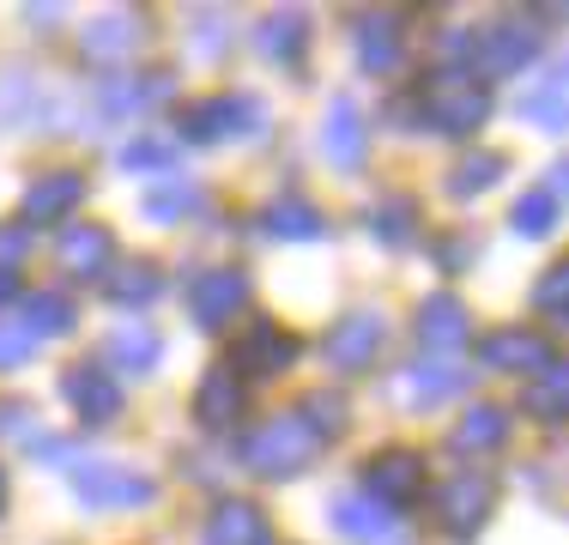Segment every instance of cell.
Wrapping results in <instances>:
<instances>
[{"instance_id":"cell-38","label":"cell","mask_w":569,"mask_h":545,"mask_svg":"<svg viewBox=\"0 0 569 545\" xmlns=\"http://www.w3.org/2000/svg\"><path fill=\"white\" fill-rule=\"evenodd\" d=\"M207 207V195H200L194 182H176V188H164V195H146V218L152 225H182L188 212H200Z\"/></svg>"},{"instance_id":"cell-33","label":"cell","mask_w":569,"mask_h":545,"mask_svg":"<svg viewBox=\"0 0 569 545\" xmlns=\"http://www.w3.org/2000/svg\"><path fill=\"white\" fill-rule=\"evenodd\" d=\"M73 327V304H67L61 291H37V297H24V334L31 339H56Z\"/></svg>"},{"instance_id":"cell-36","label":"cell","mask_w":569,"mask_h":545,"mask_svg":"<svg viewBox=\"0 0 569 545\" xmlns=\"http://www.w3.org/2000/svg\"><path fill=\"white\" fill-rule=\"evenodd\" d=\"M297 418H303V430L316 436H340L346 430V394H328V388H309L303 406H297Z\"/></svg>"},{"instance_id":"cell-43","label":"cell","mask_w":569,"mask_h":545,"mask_svg":"<svg viewBox=\"0 0 569 545\" xmlns=\"http://www.w3.org/2000/svg\"><path fill=\"white\" fill-rule=\"evenodd\" d=\"M19 249H24V230H0V267H12Z\"/></svg>"},{"instance_id":"cell-30","label":"cell","mask_w":569,"mask_h":545,"mask_svg":"<svg viewBox=\"0 0 569 545\" xmlns=\"http://www.w3.org/2000/svg\"><path fill=\"white\" fill-rule=\"evenodd\" d=\"M176 158H182V140H176V133H133V140L121 146V170H133V176L170 170Z\"/></svg>"},{"instance_id":"cell-10","label":"cell","mask_w":569,"mask_h":545,"mask_svg":"<svg viewBox=\"0 0 569 545\" xmlns=\"http://www.w3.org/2000/svg\"><path fill=\"white\" fill-rule=\"evenodd\" d=\"M140 43H146V19L133 7H110V12H98V19L79 31V54H86V61H98V67L128 61Z\"/></svg>"},{"instance_id":"cell-25","label":"cell","mask_w":569,"mask_h":545,"mask_svg":"<svg viewBox=\"0 0 569 545\" xmlns=\"http://www.w3.org/2000/svg\"><path fill=\"white\" fill-rule=\"evenodd\" d=\"M521 413L539 418V425H563L569 413V370L563 364H551V370H539L533 382L521 388Z\"/></svg>"},{"instance_id":"cell-34","label":"cell","mask_w":569,"mask_h":545,"mask_svg":"<svg viewBox=\"0 0 569 545\" xmlns=\"http://www.w3.org/2000/svg\"><path fill=\"white\" fill-rule=\"evenodd\" d=\"M503 170H509V158H503V152H472V158H460L455 170H449V195H455V200L485 195V188H491Z\"/></svg>"},{"instance_id":"cell-16","label":"cell","mask_w":569,"mask_h":545,"mask_svg":"<svg viewBox=\"0 0 569 545\" xmlns=\"http://www.w3.org/2000/svg\"><path fill=\"white\" fill-rule=\"evenodd\" d=\"M418 339H425V351H460L472 339V309L455 291L425 297L418 304Z\"/></svg>"},{"instance_id":"cell-31","label":"cell","mask_w":569,"mask_h":545,"mask_svg":"<svg viewBox=\"0 0 569 545\" xmlns=\"http://www.w3.org/2000/svg\"><path fill=\"white\" fill-rule=\"evenodd\" d=\"M103 291H110L121 309H140V304H152V297L164 291V279H158L152 261H128V267H116L110 279H103Z\"/></svg>"},{"instance_id":"cell-1","label":"cell","mask_w":569,"mask_h":545,"mask_svg":"<svg viewBox=\"0 0 569 545\" xmlns=\"http://www.w3.org/2000/svg\"><path fill=\"white\" fill-rule=\"evenodd\" d=\"M418 109H425V121L437 133H472L491 116V91H485L467 67H437V73L418 86Z\"/></svg>"},{"instance_id":"cell-13","label":"cell","mask_w":569,"mask_h":545,"mask_svg":"<svg viewBox=\"0 0 569 545\" xmlns=\"http://www.w3.org/2000/svg\"><path fill=\"white\" fill-rule=\"evenodd\" d=\"M479 358H485V370H509V376H527V382L558 364L551 358V339L539 334V327H503V334H491L479 346Z\"/></svg>"},{"instance_id":"cell-2","label":"cell","mask_w":569,"mask_h":545,"mask_svg":"<svg viewBox=\"0 0 569 545\" xmlns=\"http://www.w3.org/2000/svg\"><path fill=\"white\" fill-rule=\"evenodd\" d=\"M316 436L303 430V418L297 413H279L267 418L261 430H249V443H242V460H249V473H261V479H297V473L316 460Z\"/></svg>"},{"instance_id":"cell-32","label":"cell","mask_w":569,"mask_h":545,"mask_svg":"<svg viewBox=\"0 0 569 545\" xmlns=\"http://www.w3.org/2000/svg\"><path fill=\"white\" fill-rule=\"evenodd\" d=\"M358 61L370 67V73H395L400 67V31H395V19H370L358 31Z\"/></svg>"},{"instance_id":"cell-44","label":"cell","mask_w":569,"mask_h":545,"mask_svg":"<svg viewBox=\"0 0 569 545\" xmlns=\"http://www.w3.org/2000/svg\"><path fill=\"white\" fill-rule=\"evenodd\" d=\"M12 297H19V272L0 267V304H12Z\"/></svg>"},{"instance_id":"cell-35","label":"cell","mask_w":569,"mask_h":545,"mask_svg":"<svg viewBox=\"0 0 569 545\" xmlns=\"http://www.w3.org/2000/svg\"><path fill=\"white\" fill-rule=\"evenodd\" d=\"M551 225H558V195H546V188H527L521 200H515V212H509V230L515 237H551Z\"/></svg>"},{"instance_id":"cell-37","label":"cell","mask_w":569,"mask_h":545,"mask_svg":"<svg viewBox=\"0 0 569 545\" xmlns=\"http://www.w3.org/2000/svg\"><path fill=\"white\" fill-rule=\"evenodd\" d=\"M37 116V79L31 73H0V128H24Z\"/></svg>"},{"instance_id":"cell-20","label":"cell","mask_w":569,"mask_h":545,"mask_svg":"<svg viewBox=\"0 0 569 545\" xmlns=\"http://www.w3.org/2000/svg\"><path fill=\"white\" fill-rule=\"evenodd\" d=\"M207 545H267V515L249 497H224L207 515Z\"/></svg>"},{"instance_id":"cell-46","label":"cell","mask_w":569,"mask_h":545,"mask_svg":"<svg viewBox=\"0 0 569 545\" xmlns=\"http://www.w3.org/2000/svg\"><path fill=\"white\" fill-rule=\"evenodd\" d=\"M0 509H7V467H0Z\"/></svg>"},{"instance_id":"cell-29","label":"cell","mask_w":569,"mask_h":545,"mask_svg":"<svg viewBox=\"0 0 569 545\" xmlns=\"http://www.w3.org/2000/svg\"><path fill=\"white\" fill-rule=\"evenodd\" d=\"M521 116L527 121H539L546 133H563V121H569V73L558 67V73H546L533 91L521 98Z\"/></svg>"},{"instance_id":"cell-28","label":"cell","mask_w":569,"mask_h":545,"mask_svg":"<svg viewBox=\"0 0 569 545\" xmlns=\"http://www.w3.org/2000/svg\"><path fill=\"white\" fill-rule=\"evenodd\" d=\"M267 230H273L279 242H321V237H328V218L309 207V200L284 195V200L267 207Z\"/></svg>"},{"instance_id":"cell-6","label":"cell","mask_w":569,"mask_h":545,"mask_svg":"<svg viewBox=\"0 0 569 545\" xmlns=\"http://www.w3.org/2000/svg\"><path fill=\"white\" fill-rule=\"evenodd\" d=\"M242 309H249V272L242 267H207L188 279V316L207 334L230 327V316H242Z\"/></svg>"},{"instance_id":"cell-23","label":"cell","mask_w":569,"mask_h":545,"mask_svg":"<svg viewBox=\"0 0 569 545\" xmlns=\"http://www.w3.org/2000/svg\"><path fill=\"white\" fill-rule=\"evenodd\" d=\"M303 43H309V24H303V12H267L261 19V31H254V49L267 54V61H279V67H291L297 54H303Z\"/></svg>"},{"instance_id":"cell-11","label":"cell","mask_w":569,"mask_h":545,"mask_svg":"<svg viewBox=\"0 0 569 545\" xmlns=\"http://www.w3.org/2000/svg\"><path fill=\"white\" fill-rule=\"evenodd\" d=\"M230 364H237V376H279L297 364V334H284L279 321H249L237 339V351H230Z\"/></svg>"},{"instance_id":"cell-41","label":"cell","mask_w":569,"mask_h":545,"mask_svg":"<svg viewBox=\"0 0 569 545\" xmlns=\"http://www.w3.org/2000/svg\"><path fill=\"white\" fill-rule=\"evenodd\" d=\"M219 19H224V12H212V7H200V12H194V24H200V37H194V43H200V54H219V49H224V37L212 31Z\"/></svg>"},{"instance_id":"cell-14","label":"cell","mask_w":569,"mask_h":545,"mask_svg":"<svg viewBox=\"0 0 569 545\" xmlns=\"http://www.w3.org/2000/svg\"><path fill=\"white\" fill-rule=\"evenodd\" d=\"M79 200H86V176L79 170H49V176H37V182L24 188L19 218L24 225H61V218L79 212Z\"/></svg>"},{"instance_id":"cell-7","label":"cell","mask_w":569,"mask_h":545,"mask_svg":"<svg viewBox=\"0 0 569 545\" xmlns=\"http://www.w3.org/2000/svg\"><path fill=\"white\" fill-rule=\"evenodd\" d=\"M388 327H382V309H351L328 327V339H321V351H328V364L340 376H363L376 370V351H382Z\"/></svg>"},{"instance_id":"cell-12","label":"cell","mask_w":569,"mask_h":545,"mask_svg":"<svg viewBox=\"0 0 569 545\" xmlns=\"http://www.w3.org/2000/svg\"><path fill=\"white\" fill-rule=\"evenodd\" d=\"M61 394L86 425H116L121 418V382H116V370H103V364H73V370L61 376Z\"/></svg>"},{"instance_id":"cell-40","label":"cell","mask_w":569,"mask_h":545,"mask_svg":"<svg viewBox=\"0 0 569 545\" xmlns=\"http://www.w3.org/2000/svg\"><path fill=\"white\" fill-rule=\"evenodd\" d=\"M563 297H569V267L558 261V267H546V279L533 285V304L546 309V316H558V309H563Z\"/></svg>"},{"instance_id":"cell-22","label":"cell","mask_w":569,"mask_h":545,"mask_svg":"<svg viewBox=\"0 0 569 545\" xmlns=\"http://www.w3.org/2000/svg\"><path fill=\"white\" fill-rule=\"evenodd\" d=\"M158 358H164V339H158L152 321H121L110 334V364L116 370L146 376V370H158Z\"/></svg>"},{"instance_id":"cell-26","label":"cell","mask_w":569,"mask_h":545,"mask_svg":"<svg viewBox=\"0 0 569 545\" xmlns=\"http://www.w3.org/2000/svg\"><path fill=\"white\" fill-rule=\"evenodd\" d=\"M170 98V73H146V79H103V109L110 116H146L152 103Z\"/></svg>"},{"instance_id":"cell-39","label":"cell","mask_w":569,"mask_h":545,"mask_svg":"<svg viewBox=\"0 0 569 545\" xmlns=\"http://www.w3.org/2000/svg\"><path fill=\"white\" fill-rule=\"evenodd\" d=\"M31 351H37V339L24 334V321H0V370H19Z\"/></svg>"},{"instance_id":"cell-17","label":"cell","mask_w":569,"mask_h":545,"mask_svg":"<svg viewBox=\"0 0 569 545\" xmlns=\"http://www.w3.org/2000/svg\"><path fill=\"white\" fill-rule=\"evenodd\" d=\"M242 418V376L230 364H212L194 388V425L200 430H230Z\"/></svg>"},{"instance_id":"cell-27","label":"cell","mask_w":569,"mask_h":545,"mask_svg":"<svg viewBox=\"0 0 569 545\" xmlns=\"http://www.w3.org/2000/svg\"><path fill=\"white\" fill-rule=\"evenodd\" d=\"M363 218H370V237L388 242V249H406L418 237V200L412 195H382Z\"/></svg>"},{"instance_id":"cell-18","label":"cell","mask_w":569,"mask_h":545,"mask_svg":"<svg viewBox=\"0 0 569 545\" xmlns=\"http://www.w3.org/2000/svg\"><path fill=\"white\" fill-rule=\"evenodd\" d=\"M56 261L73 272V279H98V272H110V261H116V237L103 225H67L61 242H56Z\"/></svg>"},{"instance_id":"cell-42","label":"cell","mask_w":569,"mask_h":545,"mask_svg":"<svg viewBox=\"0 0 569 545\" xmlns=\"http://www.w3.org/2000/svg\"><path fill=\"white\" fill-rule=\"evenodd\" d=\"M24 418H31V406H24V400H0V436L24 430Z\"/></svg>"},{"instance_id":"cell-45","label":"cell","mask_w":569,"mask_h":545,"mask_svg":"<svg viewBox=\"0 0 569 545\" xmlns=\"http://www.w3.org/2000/svg\"><path fill=\"white\" fill-rule=\"evenodd\" d=\"M467 255H472L467 242H442V261H449V267H460V261H467Z\"/></svg>"},{"instance_id":"cell-5","label":"cell","mask_w":569,"mask_h":545,"mask_svg":"<svg viewBox=\"0 0 569 545\" xmlns=\"http://www.w3.org/2000/svg\"><path fill=\"white\" fill-rule=\"evenodd\" d=\"M73 497L86 509H133V503H152L158 485L116 460H73Z\"/></svg>"},{"instance_id":"cell-9","label":"cell","mask_w":569,"mask_h":545,"mask_svg":"<svg viewBox=\"0 0 569 545\" xmlns=\"http://www.w3.org/2000/svg\"><path fill=\"white\" fill-rule=\"evenodd\" d=\"M491 503H497V485L485 479V473H455L449 485L437 490V522H442V534H479L485 527V515H491Z\"/></svg>"},{"instance_id":"cell-4","label":"cell","mask_w":569,"mask_h":545,"mask_svg":"<svg viewBox=\"0 0 569 545\" xmlns=\"http://www.w3.org/2000/svg\"><path fill=\"white\" fill-rule=\"evenodd\" d=\"M539 61V31L533 24H491V31H479V37H467V73L479 79H515L521 67H533Z\"/></svg>"},{"instance_id":"cell-3","label":"cell","mask_w":569,"mask_h":545,"mask_svg":"<svg viewBox=\"0 0 569 545\" xmlns=\"http://www.w3.org/2000/svg\"><path fill=\"white\" fill-rule=\"evenodd\" d=\"M267 128V109L242 91H219V98H200L182 109V140L194 146H224V140H254Z\"/></svg>"},{"instance_id":"cell-8","label":"cell","mask_w":569,"mask_h":545,"mask_svg":"<svg viewBox=\"0 0 569 545\" xmlns=\"http://www.w3.org/2000/svg\"><path fill=\"white\" fill-rule=\"evenodd\" d=\"M363 490H370V503L412 509L425 497V455L418 448H382V455H370L363 460Z\"/></svg>"},{"instance_id":"cell-24","label":"cell","mask_w":569,"mask_h":545,"mask_svg":"<svg viewBox=\"0 0 569 545\" xmlns=\"http://www.w3.org/2000/svg\"><path fill=\"white\" fill-rule=\"evenodd\" d=\"M333 527L358 545H388L395 539V515H382L370 497H340L333 503Z\"/></svg>"},{"instance_id":"cell-19","label":"cell","mask_w":569,"mask_h":545,"mask_svg":"<svg viewBox=\"0 0 569 545\" xmlns=\"http://www.w3.org/2000/svg\"><path fill=\"white\" fill-rule=\"evenodd\" d=\"M509 425H515V418L503 413V406L479 400V406H467V413H460L449 448H455V455H491V448L509 443Z\"/></svg>"},{"instance_id":"cell-15","label":"cell","mask_w":569,"mask_h":545,"mask_svg":"<svg viewBox=\"0 0 569 545\" xmlns=\"http://www.w3.org/2000/svg\"><path fill=\"white\" fill-rule=\"evenodd\" d=\"M363 109L351 103V98H333L328 103V121H321V158L333 164V170H363Z\"/></svg>"},{"instance_id":"cell-21","label":"cell","mask_w":569,"mask_h":545,"mask_svg":"<svg viewBox=\"0 0 569 545\" xmlns=\"http://www.w3.org/2000/svg\"><path fill=\"white\" fill-rule=\"evenodd\" d=\"M460 388H467V364H412L400 382V400L412 406V413H425V406L449 400Z\"/></svg>"}]
</instances>
